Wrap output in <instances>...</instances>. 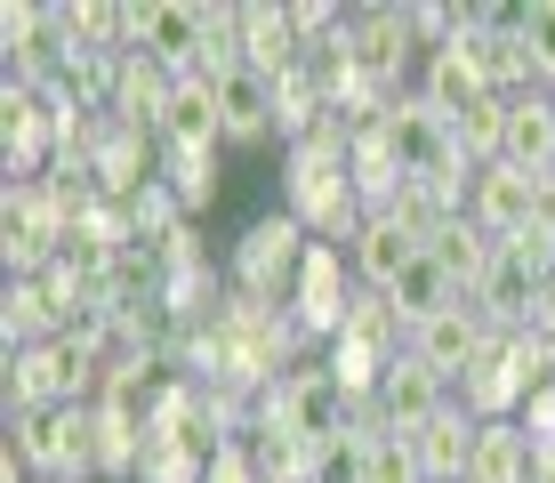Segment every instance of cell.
<instances>
[{
	"instance_id": "obj_10",
	"label": "cell",
	"mask_w": 555,
	"mask_h": 483,
	"mask_svg": "<svg viewBox=\"0 0 555 483\" xmlns=\"http://www.w3.org/2000/svg\"><path fill=\"white\" fill-rule=\"evenodd\" d=\"M500 162H507V169H524V178H547V169H555V89L507 97V138H500Z\"/></svg>"
},
{
	"instance_id": "obj_24",
	"label": "cell",
	"mask_w": 555,
	"mask_h": 483,
	"mask_svg": "<svg viewBox=\"0 0 555 483\" xmlns=\"http://www.w3.org/2000/svg\"><path fill=\"white\" fill-rule=\"evenodd\" d=\"M524 49H531V81L555 89V0H531L524 9Z\"/></svg>"
},
{
	"instance_id": "obj_21",
	"label": "cell",
	"mask_w": 555,
	"mask_h": 483,
	"mask_svg": "<svg viewBox=\"0 0 555 483\" xmlns=\"http://www.w3.org/2000/svg\"><path fill=\"white\" fill-rule=\"evenodd\" d=\"M162 186L178 193L185 218L209 209V202H218V153H178V145H162Z\"/></svg>"
},
{
	"instance_id": "obj_18",
	"label": "cell",
	"mask_w": 555,
	"mask_h": 483,
	"mask_svg": "<svg viewBox=\"0 0 555 483\" xmlns=\"http://www.w3.org/2000/svg\"><path fill=\"white\" fill-rule=\"evenodd\" d=\"M467 483H531V435L515 428V419H483V428H475Z\"/></svg>"
},
{
	"instance_id": "obj_16",
	"label": "cell",
	"mask_w": 555,
	"mask_h": 483,
	"mask_svg": "<svg viewBox=\"0 0 555 483\" xmlns=\"http://www.w3.org/2000/svg\"><path fill=\"white\" fill-rule=\"evenodd\" d=\"M162 145H178V153H218L225 145V113H218V89L209 81H178V97L162 113Z\"/></svg>"
},
{
	"instance_id": "obj_12",
	"label": "cell",
	"mask_w": 555,
	"mask_h": 483,
	"mask_svg": "<svg viewBox=\"0 0 555 483\" xmlns=\"http://www.w3.org/2000/svg\"><path fill=\"white\" fill-rule=\"evenodd\" d=\"M169 97H178V73H169L162 56L129 49V56H121V89H113V122L153 129V138H162V113H169Z\"/></svg>"
},
{
	"instance_id": "obj_9",
	"label": "cell",
	"mask_w": 555,
	"mask_h": 483,
	"mask_svg": "<svg viewBox=\"0 0 555 483\" xmlns=\"http://www.w3.org/2000/svg\"><path fill=\"white\" fill-rule=\"evenodd\" d=\"M418 97H427L443 122H459V113H475L483 97H500V89L483 81V65L467 56V41H451V49H427V56H418Z\"/></svg>"
},
{
	"instance_id": "obj_4",
	"label": "cell",
	"mask_w": 555,
	"mask_h": 483,
	"mask_svg": "<svg viewBox=\"0 0 555 483\" xmlns=\"http://www.w3.org/2000/svg\"><path fill=\"white\" fill-rule=\"evenodd\" d=\"M347 49L378 89H403V65L427 56L418 33H411V9H347Z\"/></svg>"
},
{
	"instance_id": "obj_13",
	"label": "cell",
	"mask_w": 555,
	"mask_h": 483,
	"mask_svg": "<svg viewBox=\"0 0 555 483\" xmlns=\"http://www.w3.org/2000/svg\"><path fill=\"white\" fill-rule=\"evenodd\" d=\"M242 65H258L266 81L306 65V41L291 25V9H266V0H242Z\"/></svg>"
},
{
	"instance_id": "obj_26",
	"label": "cell",
	"mask_w": 555,
	"mask_h": 483,
	"mask_svg": "<svg viewBox=\"0 0 555 483\" xmlns=\"http://www.w3.org/2000/svg\"><path fill=\"white\" fill-rule=\"evenodd\" d=\"M202 483H258V459H250V435H242V443H225V452L218 459H209V475Z\"/></svg>"
},
{
	"instance_id": "obj_11",
	"label": "cell",
	"mask_w": 555,
	"mask_h": 483,
	"mask_svg": "<svg viewBox=\"0 0 555 483\" xmlns=\"http://www.w3.org/2000/svg\"><path fill=\"white\" fill-rule=\"evenodd\" d=\"M347 258H354V282H362V290L395 298V282H403L418 258H427V242H418V234H403L395 218H371V226L354 234V250H347Z\"/></svg>"
},
{
	"instance_id": "obj_20",
	"label": "cell",
	"mask_w": 555,
	"mask_h": 483,
	"mask_svg": "<svg viewBox=\"0 0 555 483\" xmlns=\"http://www.w3.org/2000/svg\"><path fill=\"white\" fill-rule=\"evenodd\" d=\"M250 459L258 483H314V443L291 428H250Z\"/></svg>"
},
{
	"instance_id": "obj_14",
	"label": "cell",
	"mask_w": 555,
	"mask_h": 483,
	"mask_svg": "<svg viewBox=\"0 0 555 483\" xmlns=\"http://www.w3.org/2000/svg\"><path fill=\"white\" fill-rule=\"evenodd\" d=\"M475 428H483V419H475L467 403H451V411H435L427 428L411 435V443H418V468H427V483H467V468H475Z\"/></svg>"
},
{
	"instance_id": "obj_19",
	"label": "cell",
	"mask_w": 555,
	"mask_h": 483,
	"mask_svg": "<svg viewBox=\"0 0 555 483\" xmlns=\"http://www.w3.org/2000/svg\"><path fill=\"white\" fill-rule=\"evenodd\" d=\"M451 306H467V298H459V282H451L435 258H418L411 275L395 282V315H403V331H418V322H435V315H451Z\"/></svg>"
},
{
	"instance_id": "obj_8",
	"label": "cell",
	"mask_w": 555,
	"mask_h": 483,
	"mask_svg": "<svg viewBox=\"0 0 555 483\" xmlns=\"http://www.w3.org/2000/svg\"><path fill=\"white\" fill-rule=\"evenodd\" d=\"M378 403H387V419H395L403 435H418L435 411H451L459 395H451V379H443V371H427V363H418L411 346H403V355L387 363V379H378Z\"/></svg>"
},
{
	"instance_id": "obj_6",
	"label": "cell",
	"mask_w": 555,
	"mask_h": 483,
	"mask_svg": "<svg viewBox=\"0 0 555 483\" xmlns=\"http://www.w3.org/2000/svg\"><path fill=\"white\" fill-rule=\"evenodd\" d=\"M218 89V113H225V145H266L282 138V105H274V81H266L258 65H234Z\"/></svg>"
},
{
	"instance_id": "obj_7",
	"label": "cell",
	"mask_w": 555,
	"mask_h": 483,
	"mask_svg": "<svg viewBox=\"0 0 555 483\" xmlns=\"http://www.w3.org/2000/svg\"><path fill=\"white\" fill-rule=\"evenodd\" d=\"M202 41H209V16L185 9V0H145V9H138V49L162 56L178 81L202 65Z\"/></svg>"
},
{
	"instance_id": "obj_17",
	"label": "cell",
	"mask_w": 555,
	"mask_h": 483,
	"mask_svg": "<svg viewBox=\"0 0 555 483\" xmlns=\"http://www.w3.org/2000/svg\"><path fill=\"white\" fill-rule=\"evenodd\" d=\"M427 258H435V266H443V275L459 282V298H475V282L491 275V258H500V242H491L483 226H475L467 209H459V218H443V226H435Z\"/></svg>"
},
{
	"instance_id": "obj_22",
	"label": "cell",
	"mask_w": 555,
	"mask_h": 483,
	"mask_svg": "<svg viewBox=\"0 0 555 483\" xmlns=\"http://www.w3.org/2000/svg\"><path fill=\"white\" fill-rule=\"evenodd\" d=\"M138 452H145V428L98 403V475L105 483H138Z\"/></svg>"
},
{
	"instance_id": "obj_15",
	"label": "cell",
	"mask_w": 555,
	"mask_h": 483,
	"mask_svg": "<svg viewBox=\"0 0 555 483\" xmlns=\"http://www.w3.org/2000/svg\"><path fill=\"white\" fill-rule=\"evenodd\" d=\"M411 355L427 363V371H443V379L459 386V371H467V363L483 355V315H475V306H451V315L418 322V331H411Z\"/></svg>"
},
{
	"instance_id": "obj_2",
	"label": "cell",
	"mask_w": 555,
	"mask_h": 483,
	"mask_svg": "<svg viewBox=\"0 0 555 483\" xmlns=\"http://www.w3.org/2000/svg\"><path fill=\"white\" fill-rule=\"evenodd\" d=\"M306 250H314V234H306L291 209H266V218H250V226H242V242H234V258H225V282H234V298L291 306Z\"/></svg>"
},
{
	"instance_id": "obj_3",
	"label": "cell",
	"mask_w": 555,
	"mask_h": 483,
	"mask_svg": "<svg viewBox=\"0 0 555 483\" xmlns=\"http://www.w3.org/2000/svg\"><path fill=\"white\" fill-rule=\"evenodd\" d=\"M9 443L49 483H98V403H56V411L9 419Z\"/></svg>"
},
{
	"instance_id": "obj_23",
	"label": "cell",
	"mask_w": 555,
	"mask_h": 483,
	"mask_svg": "<svg viewBox=\"0 0 555 483\" xmlns=\"http://www.w3.org/2000/svg\"><path fill=\"white\" fill-rule=\"evenodd\" d=\"M314 483H371V443L362 435H338L314 452Z\"/></svg>"
},
{
	"instance_id": "obj_25",
	"label": "cell",
	"mask_w": 555,
	"mask_h": 483,
	"mask_svg": "<svg viewBox=\"0 0 555 483\" xmlns=\"http://www.w3.org/2000/svg\"><path fill=\"white\" fill-rule=\"evenodd\" d=\"M371 483H427L418 443H411V435H378V443H371Z\"/></svg>"
},
{
	"instance_id": "obj_5",
	"label": "cell",
	"mask_w": 555,
	"mask_h": 483,
	"mask_svg": "<svg viewBox=\"0 0 555 483\" xmlns=\"http://www.w3.org/2000/svg\"><path fill=\"white\" fill-rule=\"evenodd\" d=\"M531 202H540V178H524V169H507V162H491V169H475V193H467V218L483 226L491 242H515L531 226Z\"/></svg>"
},
{
	"instance_id": "obj_1",
	"label": "cell",
	"mask_w": 555,
	"mask_h": 483,
	"mask_svg": "<svg viewBox=\"0 0 555 483\" xmlns=\"http://www.w3.org/2000/svg\"><path fill=\"white\" fill-rule=\"evenodd\" d=\"M105 395V363L81 339H41V346H9V419L56 411V403H98Z\"/></svg>"
}]
</instances>
